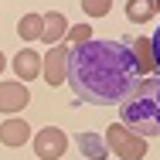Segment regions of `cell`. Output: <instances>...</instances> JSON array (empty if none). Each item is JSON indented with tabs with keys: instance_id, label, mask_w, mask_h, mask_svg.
<instances>
[{
	"instance_id": "obj_1",
	"label": "cell",
	"mask_w": 160,
	"mask_h": 160,
	"mask_svg": "<svg viewBox=\"0 0 160 160\" xmlns=\"http://www.w3.org/2000/svg\"><path fill=\"white\" fill-rule=\"evenodd\" d=\"M136 62L123 41H85L78 48H68L65 82L75 89V96L92 106H116L136 85Z\"/></svg>"
},
{
	"instance_id": "obj_2",
	"label": "cell",
	"mask_w": 160,
	"mask_h": 160,
	"mask_svg": "<svg viewBox=\"0 0 160 160\" xmlns=\"http://www.w3.org/2000/svg\"><path fill=\"white\" fill-rule=\"evenodd\" d=\"M119 126L136 136H160V78H136V85L119 102Z\"/></svg>"
},
{
	"instance_id": "obj_3",
	"label": "cell",
	"mask_w": 160,
	"mask_h": 160,
	"mask_svg": "<svg viewBox=\"0 0 160 160\" xmlns=\"http://www.w3.org/2000/svg\"><path fill=\"white\" fill-rule=\"evenodd\" d=\"M106 150L109 153H116L119 160H143L150 150H147V140L143 136H136V133H129L126 126H119V123H112V126L106 129Z\"/></svg>"
},
{
	"instance_id": "obj_4",
	"label": "cell",
	"mask_w": 160,
	"mask_h": 160,
	"mask_svg": "<svg viewBox=\"0 0 160 160\" xmlns=\"http://www.w3.org/2000/svg\"><path fill=\"white\" fill-rule=\"evenodd\" d=\"M68 150V136L62 126H41L34 133V157L41 160H62Z\"/></svg>"
},
{
	"instance_id": "obj_5",
	"label": "cell",
	"mask_w": 160,
	"mask_h": 160,
	"mask_svg": "<svg viewBox=\"0 0 160 160\" xmlns=\"http://www.w3.org/2000/svg\"><path fill=\"white\" fill-rule=\"evenodd\" d=\"M65 65H68V48L65 44H55V48H48V55L41 58V75H44V82L48 85H62L65 82Z\"/></svg>"
},
{
	"instance_id": "obj_6",
	"label": "cell",
	"mask_w": 160,
	"mask_h": 160,
	"mask_svg": "<svg viewBox=\"0 0 160 160\" xmlns=\"http://www.w3.org/2000/svg\"><path fill=\"white\" fill-rule=\"evenodd\" d=\"M28 102H31V92H28L24 82H0V112L3 116L28 109Z\"/></svg>"
},
{
	"instance_id": "obj_7",
	"label": "cell",
	"mask_w": 160,
	"mask_h": 160,
	"mask_svg": "<svg viewBox=\"0 0 160 160\" xmlns=\"http://www.w3.org/2000/svg\"><path fill=\"white\" fill-rule=\"evenodd\" d=\"M10 68H14V75H17V82H34L38 75H41V55L34 51V48H21L14 58H10Z\"/></svg>"
},
{
	"instance_id": "obj_8",
	"label": "cell",
	"mask_w": 160,
	"mask_h": 160,
	"mask_svg": "<svg viewBox=\"0 0 160 160\" xmlns=\"http://www.w3.org/2000/svg\"><path fill=\"white\" fill-rule=\"evenodd\" d=\"M136 62V75L140 78H150L153 75V48H150V38H126L123 41Z\"/></svg>"
},
{
	"instance_id": "obj_9",
	"label": "cell",
	"mask_w": 160,
	"mask_h": 160,
	"mask_svg": "<svg viewBox=\"0 0 160 160\" xmlns=\"http://www.w3.org/2000/svg\"><path fill=\"white\" fill-rule=\"evenodd\" d=\"M31 140V123L21 119V116H7L0 123V143L3 147H24Z\"/></svg>"
},
{
	"instance_id": "obj_10",
	"label": "cell",
	"mask_w": 160,
	"mask_h": 160,
	"mask_svg": "<svg viewBox=\"0 0 160 160\" xmlns=\"http://www.w3.org/2000/svg\"><path fill=\"white\" fill-rule=\"evenodd\" d=\"M41 21H44V28H41V41L44 44H62V38L68 34V17L58 14V10H51V14H41Z\"/></svg>"
},
{
	"instance_id": "obj_11",
	"label": "cell",
	"mask_w": 160,
	"mask_h": 160,
	"mask_svg": "<svg viewBox=\"0 0 160 160\" xmlns=\"http://www.w3.org/2000/svg\"><path fill=\"white\" fill-rule=\"evenodd\" d=\"M75 147L85 153V160H106L109 157L106 140H102L99 133H78V136H75Z\"/></svg>"
},
{
	"instance_id": "obj_12",
	"label": "cell",
	"mask_w": 160,
	"mask_h": 160,
	"mask_svg": "<svg viewBox=\"0 0 160 160\" xmlns=\"http://www.w3.org/2000/svg\"><path fill=\"white\" fill-rule=\"evenodd\" d=\"M41 28H44L41 14H24L17 21V38L21 41H41Z\"/></svg>"
},
{
	"instance_id": "obj_13",
	"label": "cell",
	"mask_w": 160,
	"mask_h": 160,
	"mask_svg": "<svg viewBox=\"0 0 160 160\" xmlns=\"http://www.w3.org/2000/svg\"><path fill=\"white\" fill-rule=\"evenodd\" d=\"M126 17L136 24H147L153 17V3L150 0H126Z\"/></svg>"
},
{
	"instance_id": "obj_14",
	"label": "cell",
	"mask_w": 160,
	"mask_h": 160,
	"mask_svg": "<svg viewBox=\"0 0 160 160\" xmlns=\"http://www.w3.org/2000/svg\"><path fill=\"white\" fill-rule=\"evenodd\" d=\"M85 41H92V28H89V24H75V28H68V34H65V44L78 48V44H85Z\"/></svg>"
},
{
	"instance_id": "obj_15",
	"label": "cell",
	"mask_w": 160,
	"mask_h": 160,
	"mask_svg": "<svg viewBox=\"0 0 160 160\" xmlns=\"http://www.w3.org/2000/svg\"><path fill=\"white\" fill-rule=\"evenodd\" d=\"M82 10H85L89 17H106V14L112 10V3H109V0H85Z\"/></svg>"
},
{
	"instance_id": "obj_16",
	"label": "cell",
	"mask_w": 160,
	"mask_h": 160,
	"mask_svg": "<svg viewBox=\"0 0 160 160\" xmlns=\"http://www.w3.org/2000/svg\"><path fill=\"white\" fill-rule=\"evenodd\" d=\"M150 48H153V72H157V78H160V28L150 38Z\"/></svg>"
},
{
	"instance_id": "obj_17",
	"label": "cell",
	"mask_w": 160,
	"mask_h": 160,
	"mask_svg": "<svg viewBox=\"0 0 160 160\" xmlns=\"http://www.w3.org/2000/svg\"><path fill=\"white\" fill-rule=\"evenodd\" d=\"M0 72H7V55L0 51Z\"/></svg>"
}]
</instances>
